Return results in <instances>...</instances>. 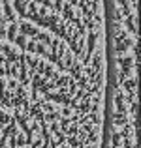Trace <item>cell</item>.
Returning a JSON list of instances; mask_svg holds the SVG:
<instances>
[{"label":"cell","mask_w":141,"mask_h":148,"mask_svg":"<svg viewBox=\"0 0 141 148\" xmlns=\"http://www.w3.org/2000/svg\"><path fill=\"white\" fill-rule=\"evenodd\" d=\"M0 105H10L8 92H6V81H0Z\"/></svg>","instance_id":"5"},{"label":"cell","mask_w":141,"mask_h":148,"mask_svg":"<svg viewBox=\"0 0 141 148\" xmlns=\"http://www.w3.org/2000/svg\"><path fill=\"white\" fill-rule=\"evenodd\" d=\"M34 4H41V0H34Z\"/></svg>","instance_id":"13"},{"label":"cell","mask_w":141,"mask_h":148,"mask_svg":"<svg viewBox=\"0 0 141 148\" xmlns=\"http://www.w3.org/2000/svg\"><path fill=\"white\" fill-rule=\"evenodd\" d=\"M17 28L21 30V34L25 38H36L38 32H40V30H38L34 25H30V23H21V25H17Z\"/></svg>","instance_id":"1"},{"label":"cell","mask_w":141,"mask_h":148,"mask_svg":"<svg viewBox=\"0 0 141 148\" xmlns=\"http://www.w3.org/2000/svg\"><path fill=\"white\" fill-rule=\"evenodd\" d=\"M0 148H6V137L0 139Z\"/></svg>","instance_id":"12"},{"label":"cell","mask_w":141,"mask_h":148,"mask_svg":"<svg viewBox=\"0 0 141 148\" xmlns=\"http://www.w3.org/2000/svg\"><path fill=\"white\" fill-rule=\"evenodd\" d=\"M41 4H44L45 8H53V2H51V0H41Z\"/></svg>","instance_id":"11"},{"label":"cell","mask_w":141,"mask_h":148,"mask_svg":"<svg viewBox=\"0 0 141 148\" xmlns=\"http://www.w3.org/2000/svg\"><path fill=\"white\" fill-rule=\"evenodd\" d=\"M0 38H6V19L0 11Z\"/></svg>","instance_id":"8"},{"label":"cell","mask_w":141,"mask_h":148,"mask_svg":"<svg viewBox=\"0 0 141 148\" xmlns=\"http://www.w3.org/2000/svg\"><path fill=\"white\" fill-rule=\"evenodd\" d=\"M19 34V28H17V23H10V26H6V38L10 41H13L15 40V36H17Z\"/></svg>","instance_id":"2"},{"label":"cell","mask_w":141,"mask_h":148,"mask_svg":"<svg viewBox=\"0 0 141 148\" xmlns=\"http://www.w3.org/2000/svg\"><path fill=\"white\" fill-rule=\"evenodd\" d=\"M53 8H55V10H58V11H62V8H64V0H55Z\"/></svg>","instance_id":"10"},{"label":"cell","mask_w":141,"mask_h":148,"mask_svg":"<svg viewBox=\"0 0 141 148\" xmlns=\"http://www.w3.org/2000/svg\"><path fill=\"white\" fill-rule=\"evenodd\" d=\"M15 10H17V13L21 15V17H26V4H28V0H15Z\"/></svg>","instance_id":"4"},{"label":"cell","mask_w":141,"mask_h":148,"mask_svg":"<svg viewBox=\"0 0 141 148\" xmlns=\"http://www.w3.org/2000/svg\"><path fill=\"white\" fill-rule=\"evenodd\" d=\"M13 43H17L21 49H25L26 47V38L23 36V34H17V36H15V40H13Z\"/></svg>","instance_id":"6"},{"label":"cell","mask_w":141,"mask_h":148,"mask_svg":"<svg viewBox=\"0 0 141 148\" xmlns=\"http://www.w3.org/2000/svg\"><path fill=\"white\" fill-rule=\"evenodd\" d=\"M11 122V116L10 114H6V112H2L0 111V127H4L6 124H10Z\"/></svg>","instance_id":"7"},{"label":"cell","mask_w":141,"mask_h":148,"mask_svg":"<svg viewBox=\"0 0 141 148\" xmlns=\"http://www.w3.org/2000/svg\"><path fill=\"white\" fill-rule=\"evenodd\" d=\"M4 19H6L8 23H13L15 21V11L11 10V6H10V2H4Z\"/></svg>","instance_id":"3"},{"label":"cell","mask_w":141,"mask_h":148,"mask_svg":"<svg viewBox=\"0 0 141 148\" xmlns=\"http://www.w3.org/2000/svg\"><path fill=\"white\" fill-rule=\"evenodd\" d=\"M130 62H132L130 58H124V60H120V66H122V73H124V75L130 71Z\"/></svg>","instance_id":"9"},{"label":"cell","mask_w":141,"mask_h":148,"mask_svg":"<svg viewBox=\"0 0 141 148\" xmlns=\"http://www.w3.org/2000/svg\"><path fill=\"white\" fill-rule=\"evenodd\" d=\"M4 2H10V0H4Z\"/></svg>","instance_id":"14"}]
</instances>
